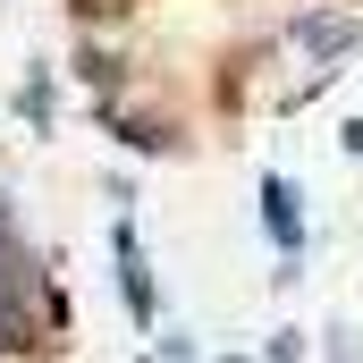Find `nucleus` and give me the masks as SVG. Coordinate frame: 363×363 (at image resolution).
I'll return each instance as SVG.
<instances>
[{
    "mask_svg": "<svg viewBox=\"0 0 363 363\" xmlns=\"http://www.w3.org/2000/svg\"><path fill=\"white\" fill-rule=\"evenodd\" d=\"M363 43V17H347V9H304L296 17V51L304 60H347Z\"/></svg>",
    "mask_w": 363,
    "mask_h": 363,
    "instance_id": "nucleus-1",
    "label": "nucleus"
},
{
    "mask_svg": "<svg viewBox=\"0 0 363 363\" xmlns=\"http://www.w3.org/2000/svg\"><path fill=\"white\" fill-rule=\"evenodd\" d=\"M262 228H271V245L287 254V262L304 254V211H296V186H287V178L262 186Z\"/></svg>",
    "mask_w": 363,
    "mask_h": 363,
    "instance_id": "nucleus-2",
    "label": "nucleus"
},
{
    "mask_svg": "<svg viewBox=\"0 0 363 363\" xmlns=\"http://www.w3.org/2000/svg\"><path fill=\"white\" fill-rule=\"evenodd\" d=\"M77 68H85V85H101V93L118 85V60H110V51H93V43L77 51Z\"/></svg>",
    "mask_w": 363,
    "mask_h": 363,
    "instance_id": "nucleus-3",
    "label": "nucleus"
},
{
    "mask_svg": "<svg viewBox=\"0 0 363 363\" xmlns=\"http://www.w3.org/2000/svg\"><path fill=\"white\" fill-rule=\"evenodd\" d=\"M0 228H9V194H0Z\"/></svg>",
    "mask_w": 363,
    "mask_h": 363,
    "instance_id": "nucleus-4",
    "label": "nucleus"
},
{
    "mask_svg": "<svg viewBox=\"0 0 363 363\" xmlns=\"http://www.w3.org/2000/svg\"><path fill=\"white\" fill-rule=\"evenodd\" d=\"M85 9H93V0H85Z\"/></svg>",
    "mask_w": 363,
    "mask_h": 363,
    "instance_id": "nucleus-5",
    "label": "nucleus"
}]
</instances>
